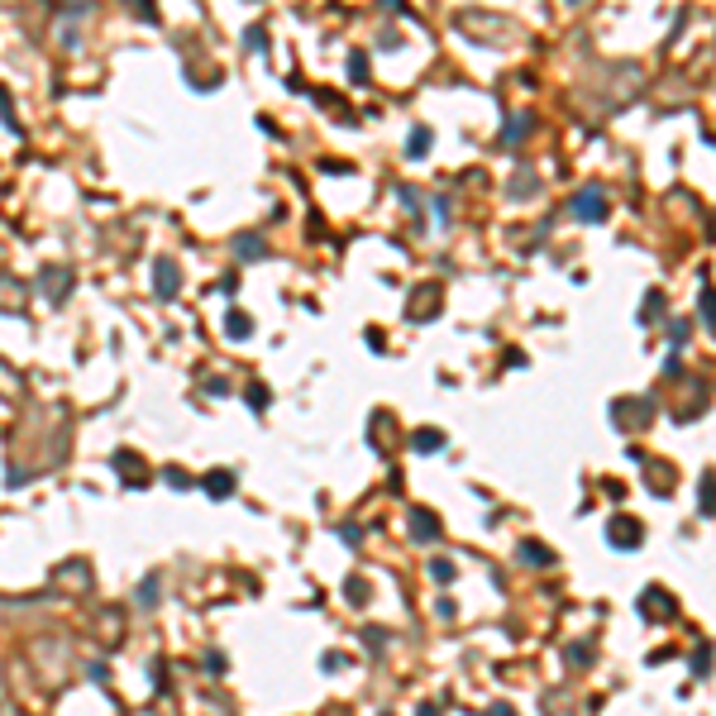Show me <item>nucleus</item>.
Returning <instances> with one entry per match:
<instances>
[{
	"label": "nucleus",
	"mask_w": 716,
	"mask_h": 716,
	"mask_svg": "<svg viewBox=\"0 0 716 716\" xmlns=\"http://www.w3.org/2000/svg\"><path fill=\"white\" fill-rule=\"evenodd\" d=\"M206 492H211V497H229V492H234V473H225V468H220L211 482H206Z\"/></svg>",
	"instance_id": "1"
}]
</instances>
